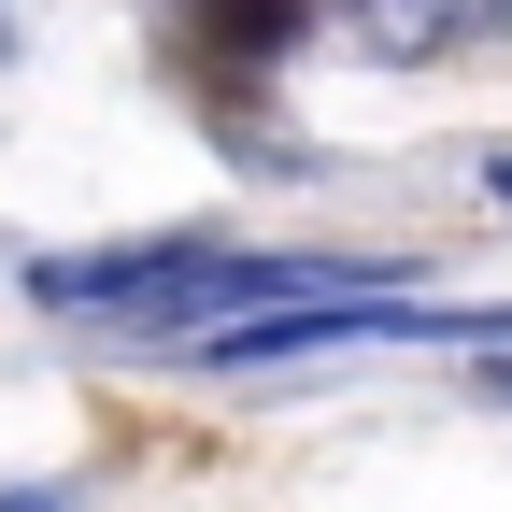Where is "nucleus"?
<instances>
[{"label": "nucleus", "instance_id": "obj_1", "mask_svg": "<svg viewBox=\"0 0 512 512\" xmlns=\"http://www.w3.org/2000/svg\"><path fill=\"white\" fill-rule=\"evenodd\" d=\"M370 57H456L484 29H512V0H342Z\"/></svg>", "mask_w": 512, "mask_h": 512}, {"label": "nucleus", "instance_id": "obj_2", "mask_svg": "<svg viewBox=\"0 0 512 512\" xmlns=\"http://www.w3.org/2000/svg\"><path fill=\"white\" fill-rule=\"evenodd\" d=\"M498 200H512V157H498Z\"/></svg>", "mask_w": 512, "mask_h": 512}, {"label": "nucleus", "instance_id": "obj_3", "mask_svg": "<svg viewBox=\"0 0 512 512\" xmlns=\"http://www.w3.org/2000/svg\"><path fill=\"white\" fill-rule=\"evenodd\" d=\"M498 399H512V370H498Z\"/></svg>", "mask_w": 512, "mask_h": 512}]
</instances>
